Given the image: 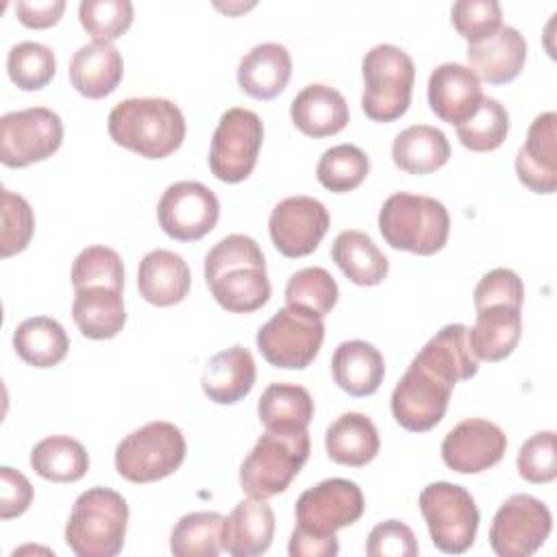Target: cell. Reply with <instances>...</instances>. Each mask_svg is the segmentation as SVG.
<instances>
[{"label": "cell", "instance_id": "cell-28", "mask_svg": "<svg viewBox=\"0 0 557 557\" xmlns=\"http://www.w3.org/2000/svg\"><path fill=\"white\" fill-rule=\"evenodd\" d=\"M448 383L466 381L479 372V359L474 357L468 339L466 324L442 326L413 357Z\"/></svg>", "mask_w": 557, "mask_h": 557}, {"label": "cell", "instance_id": "cell-10", "mask_svg": "<svg viewBox=\"0 0 557 557\" xmlns=\"http://www.w3.org/2000/svg\"><path fill=\"white\" fill-rule=\"evenodd\" d=\"M263 144L261 117L242 107H233L220 115V122L211 137L209 170L222 183L246 181L255 165Z\"/></svg>", "mask_w": 557, "mask_h": 557}, {"label": "cell", "instance_id": "cell-35", "mask_svg": "<svg viewBox=\"0 0 557 557\" xmlns=\"http://www.w3.org/2000/svg\"><path fill=\"white\" fill-rule=\"evenodd\" d=\"M30 466L46 481L74 483L89 470V455L78 440L50 435L33 446Z\"/></svg>", "mask_w": 557, "mask_h": 557}, {"label": "cell", "instance_id": "cell-33", "mask_svg": "<svg viewBox=\"0 0 557 557\" xmlns=\"http://www.w3.org/2000/svg\"><path fill=\"white\" fill-rule=\"evenodd\" d=\"M448 157L446 135L429 124L407 126L392 144V159L407 174H431L446 165Z\"/></svg>", "mask_w": 557, "mask_h": 557}, {"label": "cell", "instance_id": "cell-49", "mask_svg": "<svg viewBox=\"0 0 557 557\" xmlns=\"http://www.w3.org/2000/svg\"><path fill=\"white\" fill-rule=\"evenodd\" d=\"M33 503L30 481L9 466L0 468V518L11 520L22 516Z\"/></svg>", "mask_w": 557, "mask_h": 557}, {"label": "cell", "instance_id": "cell-5", "mask_svg": "<svg viewBox=\"0 0 557 557\" xmlns=\"http://www.w3.org/2000/svg\"><path fill=\"white\" fill-rule=\"evenodd\" d=\"M379 231L394 250L435 255L448 242L450 218L446 207L422 194H392L379 211Z\"/></svg>", "mask_w": 557, "mask_h": 557}, {"label": "cell", "instance_id": "cell-42", "mask_svg": "<svg viewBox=\"0 0 557 557\" xmlns=\"http://www.w3.org/2000/svg\"><path fill=\"white\" fill-rule=\"evenodd\" d=\"M131 0H83L78 4L81 26L98 44H113L133 24Z\"/></svg>", "mask_w": 557, "mask_h": 557}, {"label": "cell", "instance_id": "cell-11", "mask_svg": "<svg viewBox=\"0 0 557 557\" xmlns=\"http://www.w3.org/2000/svg\"><path fill=\"white\" fill-rule=\"evenodd\" d=\"M63 141V122L48 107H28L0 117V161L28 168L52 157Z\"/></svg>", "mask_w": 557, "mask_h": 557}, {"label": "cell", "instance_id": "cell-6", "mask_svg": "<svg viewBox=\"0 0 557 557\" xmlns=\"http://www.w3.org/2000/svg\"><path fill=\"white\" fill-rule=\"evenodd\" d=\"M361 72L363 113L374 122H394L405 115L416 81L413 59L394 44H379L366 52Z\"/></svg>", "mask_w": 557, "mask_h": 557}, {"label": "cell", "instance_id": "cell-2", "mask_svg": "<svg viewBox=\"0 0 557 557\" xmlns=\"http://www.w3.org/2000/svg\"><path fill=\"white\" fill-rule=\"evenodd\" d=\"M111 139L146 159H165L185 139V117L168 98H126L107 120Z\"/></svg>", "mask_w": 557, "mask_h": 557}, {"label": "cell", "instance_id": "cell-9", "mask_svg": "<svg viewBox=\"0 0 557 557\" xmlns=\"http://www.w3.org/2000/svg\"><path fill=\"white\" fill-rule=\"evenodd\" d=\"M429 535L442 553L461 555L476 537L479 509L472 494L448 481L429 483L418 498Z\"/></svg>", "mask_w": 557, "mask_h": 557}, {"label": "cell", "instance_id": "cell-47", "mask_svg": "<svg viewBox=\"0 0 557 557\" xmlns=\"http://www.w3.org/2000/svg\"><path fill=\"white\" fill-rule=\"evenodd\" d=\"M472 296H474V309H483L487 305H498V302L522 307L524 285L513 270L494 268L481 276Z\"/></svg>", "mask_w": 557, "mask_h": 557}, {"label": "cell", "instance_id": "cell-13", "mask_svg": "<svg viewBox=\"0 0 557 557\" xmlns=\"http://www.w3.org/2000/svg\"><path fill=\"white\" fill-rule=\"evenodd\" d=\"M453 387V383L411 359L392 392V416L407 431H431L444 418Z\"/></svg>", "mask_w": 557, "mask_h": 557}, {"label": "cell", "instance_id": "cell-17", "mask_svg": "<svg viewBox=\"0 0 557 557\" xmlns=\"http://www.w3.org/2000/svg\"><path fill=\"white\" fill-rule=\"evenodd\" d=\"M507 450L503 429L483 418H468L453 426L442 442L446 468L459 474H476L496 466Z\"/></svg>", "mask_w": 557, "mask_h": 557}, {"label": "cell", "instance_id": "cell-41", "mask_svg": "<svg viewBox=\"0 0 557 557\" xmlns=\"http://www.w3.org/2000/svg\"><path fill=\"white\" fill-rule=\"evenodd\" d=\"M339 296L335 278L320 265L302 268L294 272L285 285L287 305L305 307L318 315L331 313Z\"/></svg>", "mask_w": 557, "mask_h": 557}, {"label": "cell", "instance_id": "cell-44", "mask_svg": "<svg viewBox=\"0 0 557 557\" xmlns=\"http://www.w3.org/2000/svg\"><path fill=\"white\" fill-rule=\"evenodd\" d=\"M35 233V215L28 200L20 194L2 189V226H0V257L22 252Z\"/></svg>", "mask_w": 557, "mask_h": 557}, {"label": "cell", "instance_id": "cell-16", "mask_svg": "<svg viewBox=\"0 0 557 557\" xmlns=\"http://www.w3.org/2000/svg\"><path fill=\"white\" fill-rule=\"evenodd\" d=\"M331 215L326 207L311 196H289L281 200L268 220L274 248L289 257L311 255L326 235Z\"/></svg>", "mask_w": 557, "mask_h": 557}, {"label": "cell", "instance_id": "cell-4", "mask_svg": "<svg viewBox=\"0 0 557 557\" xmlns=\"http://www.w3.org/2000/svg\"><path fill=\"white\" fill-rule=\"evenodd\" d=\"M128 505L115 490L89 487L70 511L65 544L78 557H115L126 537Z\"/></svg>", "mask_w": 557, "mask_h": 557}, {"label": "cell", "instance_id": "cell-25", "mask_svg": "<svg viewBox=\"0 0 557 557\" xmlns=\"http://www.w3.org/2000/svg\"><path fill=\"white\" fill-rule=\"evenodd\" d=\"M522 333V313L513 305H487L476 309L468 339L479 361H500L513 352Z\"/></svg>", "mask_w": 557, "mask_h": 557}, {"label": "cell", "instance_id": "cell-8", "mask_svg": "<svg viewBox=\"0 0 557 557\" xmlns=\"http://www.w3.org/2000/svg\"><path fill=\"white\" fill-rule=\"evenodd\" d=\"M322 342V315L296 305L278 309L257 331V348L263 359L285 370H305L318 357Z\"/></svg>", "mask_w": 557, "mask_h": 557}, {"label": "cell", "instance_id": "cell-31", "mask_svg": "<svg viewBox=\"0 0 557 557\" xmlns=\"http://www.w3.org/2000/svg\"><path fill=\"white\" fill-rule=\"evenodd\" d=\"M324 446L331 461L361 468L376 457L381 440L374 422L366 413L348 411L326 429Z\"/></svg>", "mask_w": 557, "mask_h": 557}, {"label": "cell", "instance_id": "cell-20", "mask_svg": "<svg viewBox=\"0 0 557 557\" xmlns=\"http://www.w3.org/2000/svg\"><path fill=\"white\" fill-rule=\"evenodd\" d=\"M466 57L479 81L490 85H505L513 81L524 67L527 39L518 28L503 24L492 37L479 44H468Z\"/></svg>", "mask_w": 557, "mask_h": 557}, {"label": "cell", "instance_id": "cell-45", "mask_svg": "<svg viewBox=\"0 0 557 557\" xmlns=\"http://www.w3.org/2000/svg\"><path fill=\"white\" fill-rule=\"evenodd\" d=\"M450 20L468 44H479L503 26V9L496 0H457Z\"/></svg>", "mask_w": 557, "mask_h": 557}, {"label": "cell", "instance_id": "cell-18", "mask_svg": "<svg viewBox=\"0 0 557 557\" xmlns=\"http://www.w3.org/2000/svg\"><path fill=\"white\" fill-rule=\"evenodd\" d=\"M429 107L448 124L459 126L474 115L483 100L481 81L461 63H442L429 76Z\"/></svg>", "mask_w": 557, "mask_h": 557}, {"label": "cell", "instance_id": "cell-29", "mask_svg": "<svg viewBox=\"0 0 557 557\" xmlns=\"http://www.w3.org/2000/svg\"><path fill=\"white\" fill-rule=\"evenodd\" d=\"M333 381L350 396L374 394L385 376V361L379 348L363 339L342 342L331 357Z\"/></svg>", "mask_w": 557, "mask_h": 557}, {"label": "cell", "instance_id": "cell-38", "mask_svg": "<svg viewBox=\"0 0 557 557\" xmlns=\"http://www.w3.org/2000/svg\"><path fill=\"white\" fill-rule=\"evenodd\" d=\"M370 170L368 154L355 144H337L322 152L315 174L322 187L335 194L359 187Z\"/></svg>", "mask_w": 557, "mask_h": 557}, {"label": "cell", "instance_id": "cell-1", "mask_svg": "<svg viewBox=\"0 0 557 557\" xmlns=\"http://www.w3.org/2000/svg\"><path fill=\"white\" fill-rule=\"evenodd\" d=\"M205 281L215 302L231 313L261 309L272 292L259 244L242 233L222 237L207 252Z\"/></svg>", "mask_w": 557, "mask_h": 557}, {"label": "cell", "instance_id": "cell-34", "mask_svg": "<svg viewBox=\"0 0 557 557\" xmlns=\"http://www.w3.org/2000/svg\"><path fill=\"white\" fill-rule=\"evenodd\" d=\"M13 348L24 363L33 368H52L65 359L70 339L54 318L35 315L17 324Z\"/></svg>", "mask_w": 557, "mask_h": 557}, {"label": "cell", "instance_id": "cell-46", "mask_svg": "<svg viewBox=\"0 0 557 557\" xmlns=\"http://www.w3.org/2000/svg\"><path fill=\"white\" fill-rule=\"evenodd\" d=\"M518 474L529 483H550L557 476V437L553 431L531 435L516 457Z\"/></svg>", "mask_w": 557, "mask_h": 557}, {"label": "cell", "instance_id": "cell-40", "mask_svg": "<svg viewBox=\"0 0 557 557\" xmlns=\"http://www.w3.org/2000/svg\"><path fill=\"white\" fill-rule=\"evenodd\" d=\"M7 72L20 89L37 91L46 87L57 72L54 52L39 41H20L7 54Z\"/></svg>", "mask_w": 557, "mask_h": 557}, {"label": "cell", "instance_id": "cell-26", "mask_svg": "<svg viewBox=\"0 0 557 557\" xmlns=\"http://www.w3.org/2000/svg\"><path fill=\"white\" fill-rule=\"evenodd\" d=\"M124 74V61L113 44H85L70 61L72 87L91 100L104 98L120 85Z\"/></svg>", "mask_w": 557, "mask_h": 557}, {"label": "cell", "instance_id": "cell-27", "mask_svg": "<svg viewBox=\"0 0 557 557\" xmlns=\"http://www.w3.org/2000/svg\"><path fill=\"white\" fill-rule=\"evenodd\" d=\"M274 511L263 498L239 500L226 518L224 550L233 557H257L274 537Z\"/></svg>", "mask_w": 557, "mask_h": 557}, {"label": "cell", "instance_id": "cell-21", "mask_svg": "<svg viewBox=\"0 0 557 557\" xmlns=\"http://www.w3.org/2000/svg\"><path fill=\"white\" fill-rule=\"evenodd\" d=\"M191 287V272L187 261L165 248L150 250L139 261L137 289L139 296L154 307L178 305Z\"/></svg>", "mask_w": 557, "mask_h": 557}, {"label": "cell", "instance_id": "cell-30", "mask_svg": "<svg viewBox=\"0 0 557 557\" xmlns=\"http://www.w3.org/2000/svg\"><path fill=\"white\" fill-rule=\"evenodd\" d=\"M72 318L78 331L89 339L115 337L126 322L122 289L107 285H89L76 289Z\"/></svg>", "mask_w": 557, "mask_h": 557}, {"label": "cell", "instance_id": "cell-48", "mask_svg": "<svg viewBox=\"0 0 557 557\" xmlns=\"http://www.w3.org/2000/svg\"><path fill=\"white\" fill-rule=\"evenodd\" d=\"M368 557H416L418 540L413 531L400 520L379 522L366 542Z\"/></svg>", "mask_w": 557, "mask_h": 557}, {"label": "cell", "instance_id": "cell-24", "mask_svg": "<svg viewBox=\"0 0 557 557\" xmlns=\"http://www.w3.org/2000/svg\"><path fill=\"white\" fill-rule=\"evenodd\" d=\"M289 115L300 133L320 139L339 133L348 124V104L335 87L311 83L296 94Z\"/></svg>", "mask_w": 557, "mask_h": 557}, {"label": "cell", "instance_id": "cell-51", "mask_svg": "<svg viewBox=\"0 0 557 557\" xmlns=\"http://www.w3.org/2000/svg\"><path fill=\"white\" fill-rule=\"evenodd\" d=\"M292 557H335L339 553L337 535H313L302 529H294L287 546Z\"/></svg>", "mask_w": 557, "mask_h": 557}, {"label": "cell", "instance_id": "cell-32", "mask_svg": "<svg viewBox=\"0 0 557 557\" xmlns=\"http://www.w3.org/2000/svg\"><path fill=\"white\" fill-rule=\"evenodd\" d=\"M331 257L355 285H379L389 272L387 257L379 250L372 237L361 231H342L333 242Z\"/></svg>", "mask_w": 557, "mask_h": 557}, {"label": "cell", "instance_id": "cell-43", "mask_svg": "<svg viewBox=\"0 0 557 557\" xmlns=\"http://www.w3.org/2000/svg\"><path fill=\"white\" fill-rule=\"evenodd\" d=\"M74 289L89 285H107L124 289V265L122 257L109 246H87L72 263Z\"/></svg>", "mask_w": 557, "mask_h": 557}, {"label": "cell", "instance_id": "cell-19", "mask_svg": "<svg viewBox=\"0 0 557 557\" xmlns=\"http://www.w3.org/2000/svg\"><path fill=\"white\" fill-rule=\"evenodd\" d=\"M555 111L540 113L516 157V174L524 187L535 194H553L557 187V144Z\"/></svg>", "mask_w": 557, "mask_h": 557}, {"label": "cell", "instance_id": "cell-7", "mask_svg": "<svg viewBox=\"0 0 557 557\" xmlns=\"http://www.w3.org/2000/svg\"><path fill=\"white\" fill-rule=\"evenodd\" d=\"M187 444L181 429L154 420L128 433L115 448V470L131 483H152L170 476L185 461Z\"/></svg>", "mask_w": 557, "mask_h": 557}, {"label": "cell", "instance_id": "cell-14", "mask_svg": "<svg viewBox=\"0 0 557 557\" xmlns=\"http://www.w3.org/2000/svg\"><path fill=\"white\" fill-rule=\"evenodd\" d=\"M363 494L355 481L326 479L305 490L296 500V527L313 535H335L363 513Z\"/></svg>", "mask_w": 557, "mask_h": 557}, {"label": "cell", "instance_id": "cell-12", "mask_svg": "<svg viewBox=\"0 0 557 557\" xmlns=\"http://www.w3.org/2000/svg\"><path fill=\"white\" fill-rule=\"evenodd\" d=\"M550 529V509L540 498L511 494L494 513L490 546L498 557H529L544 546Z\"/></svg>", "mask_w": 557, "mask_h": 557}, {"label": "cell", "instance_id": "cell-22", "mask_svg": "<svg viewBox=\"0 0 557 557\" xmlns=\"http://www.w3.org/2000/svg\"><path fill=\"white\" fill-rule=\"evenodd\" d=\"M257 366L248 348L235 344L215 352L202 370V392L218 405H235L246 398L255 385Z\"/></svg>", "mask_w": 557, "mask_h": 557}, {"label": "cell", "instance_id": "cell-23", "mask_svg": "<svg viewBox=\"0 0 557 557\" xmlns=\"http://www.w3.org/2000/svg\"><path fill=\"white\" fill-rule=\"evenodd\" d=\"M292 57L283 44L265 41L250 48L237 65L242 91L257 100L276 98L289 83Z\"/></svg>", "mask_w": 557, "mask_h": 557}, {"label": "cell", "instance_id": "cell-50", "mask_svg": "<svg viewBox=\"0 0 557 557\" xmlns=\"http://www.w3.org/2000/svg\"><path fill=\"white\" fill-rule=\"evenodd\" d=\"M63 11H65L63 0H46V2L17 0L15 2L17 20L28 28H50L61 20Z\"/></svg>", "mask_w": 557, "mask_h": 557}, {"label": "cell", "instance_id": "cell-37", "mask_svg": "<svg viewBox=\"0 0 557 557\" xmlns=\"http://www.w3.org/2000/svg\"><path fill=\"white\" fill-rule=\"evenodd\" d=\"M257 413L265 429H300L313 418V398L302 385L272 383L263 389Z\"/></svg>", "mask_w": 557, "mask_h": 557}, {"label": "cell", "instance_id": "cell-3", "mask_svg": "<svg viewBox=\"0 0 557 557\" xmlns=\"http://www.w3.org/2000/svg\"><path fill=\"white\" fill-rule=\"evenodd\" d=\"M309 433L300 429H265L239 468L242 490L252 498H272L289 487L309 459Z\"/></svg>", "mask_w": 557, "mask_h": 557}, {"label": "cell", "instance_id": "cell-15", "mask_svg": "<svg viewBox=\"0 0 557 557\" xmlns=\"http://www.w3.org/2000/svg\"><path fill=\"white\" fill-rule=\"evenodd\" d=\"M163 233L176 242H196L213 231L220 218L218 196L198 181L168 185L157 205Z\"/></svg>", "mask_w": 557, "mask_h": 557}, {"label": "cell", "instance_id": "cell-39", "mask_svg": "<svg viewBox=\"0 0 557 557\" xmlns=\"http://www.w3.org/2000/svg\"><path fill=\"white\" fill-rule=\"evenodd\" d=\"M455 128L461 146L472 152H490L505 141L509 133V113L496 98L483 96L474 115Z\"/></svg>", "mask_w": 557, "mask_h": 557}, {"label": "cell", "instance_id": "cell-36", "mask_svg": "<svg viewBox=\"0 0 557 557\" xmlns=\"http://www.w3.org/2000/svg\"><path fill=\"white\" fill-rule=\"evenodd\" d=\"M226 518L218 511L185 513L170 533L176 557H218L224 550Z\"/></svg>", "mask_w": 557, "mask_h": 557}]
</instances>
